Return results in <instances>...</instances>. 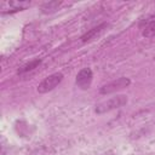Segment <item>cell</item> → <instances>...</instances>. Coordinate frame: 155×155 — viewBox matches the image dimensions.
Segmentation results:
<instances>
[{
	"instance_id": "cell-1",
	"label": "cell",
	"mask_w": 155,
	"mask_h": 155,
	"mask_svg": "<svg viewBox=\"0 0 155 155\" xmlns=\"http://www.w3.org/2000/svg\"><path fill=\"white\" fill-rule=\"evenodd\" d=\"M127 102H128L127 96H125V94H117L115 97H111V98H109V99L99 103L96 107V113L97 114H103V113H107V111H110V110L121 108Z\"/></svg>"
},
{
	"instance_id": "cell-2",
	"label": "cell",
	"mask_w": 155,
	"mask_h": 155,
	"mask_svg": "<svg viewBox=\"0 0 155 155\" xmlns=\"http://www.w3.org/2000/svg\"><path fill=\"white\" fill-rule=\"evenodd\" d=\"M63 80V74L62 73H53L45 78L38 86V92L39 93H46L52 91L61 81Z\"/></svg>"
},
{
	"instance_id": "cell-3",
	"label": "cell",
	"mask_w": 155,
	"mask_h": 155,
	"mask_svg": "<svg viewBox=\"0 0 155 155\" xmlns=\"http://www.w3.org/2000/svg\"><path fill=\"white\" fill-rule=\"evenodd\" d=\"M131 84V80L128 78H119L114 81H110L108 82L107 85L102 86L99 92L102 94H108V93H113V92H116L119 90H122L125 87H127L128 85Z\"/></svg>"
},
{
	"instance_id": "cell-4",
	"label": "cell",
	"mask_w": 155,
	"mask_h": 155,
	"mask_svg": "<svg viewBox=\"0 0 155 155\" xmlns=\"http://www.w3.org/2000/svg\"><path fill=\"white\" fill-rule=\"evenodd\" d=\"M92 79H93L92 70L90 68H84L78 73L76 79H75V84L79 88L87 90V88H90V86L92 84Z\"/></svg>"
},
{
	"instance_id": "cell-5",
	"label": "cell",
	"mask_w": 155,
	"mask_h": 155,
	"mask_svg": "<svg viewBox=\"0 0 155 155\" xmlns=\"http://www.w3.org/2000/svg\"><path fill=\"white\" fill-rule=\"evenodd\" d=\"M108 27H109V24H108V23H105V22H103V23L98 24L97 27H94V28L90 29L88 31H86V33H85L80 39H81V41H82V42L92 41V40L97 39L98 36H101V35L107 30V28H108Z\"/></svg>"
},
{
	"instance_id": "cell-6",
	"label": "cell",
	"mask_w": 155,
	"mask_h": 155,
	"mask_svg": "<svg viewBox=\"0 0 155 155\" xmlns=\"http://www.w3.org/2000/svg\"><path fill=\"white\" fill-rule=\"evenodd\" d=\"M143 36L145 38L155 36V15L145 22V27L143 29Z\"/></svg>"
},
{
	"instance_id": "cell-7",
	"label": "cell",
	"mask_w": 155,
	"mask_h": 155,
	"mask_svg": "<svg viewBox=\"0 0 155 155\" xmlns=\"http://www.w3.org/2000/svg\"><path fill=\"white\" fill-rule=\"evenodd\" d=\"M30 2L28 1H6V2H2L1 6H8V10L10 11H21L23 8H25L27 6H29Z\"/></svg>"
},
{
	"instance_id": "cell-8",
	"label": "cell",
	"mask_w": 155,
	"mask_h": 155,
	"mask_svg": "<svg viewBox=\"0 0 155 155\" xmlns=\"http://www.w3.org/2000/svg\"><path fill=\"white\" fill-rule=\"evenodd\" d=\"M61 4H62V1H48V2H45L41 6V11L44 13H52L59 7Z\"/></svg>"
},
{
	"instance_id": "cell-9",
	"label": "cell",
	"mask_w": 155,
	"mask_h": 155,
	"mask_svg": "<svg viewBox=\"0 0 155 155\" xmlns=\"http://www.w3.org/2000/svg\"><path fill=\"white\" fill-rule=\"evenodd\" d=\"M40 63H41V59H34V61L27 63L25 65H23L22 68L18 69V74H24V73H28L30 70H34L35 68H38L40 65Z\"/></svg>"
}]
</instances>
